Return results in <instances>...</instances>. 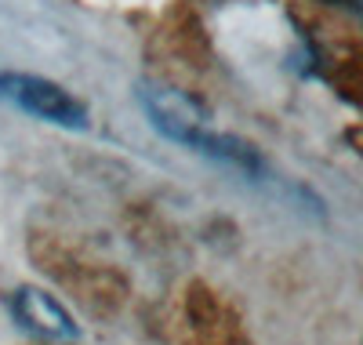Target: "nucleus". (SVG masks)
<instances>
[{
  "instance_id": "obj_1",
  "label": "nucleus",
  "mask_w": 363,
  "mask_h": 345,
  "mask_svg": "<svg viewBox=\"0 0 363 345\" xmlns=\"http://www.w3.org/2000/svg\"><path fill=\"white\" fill-rule=\"evenodd\" d=\"M138 102L149 116V124L171 142L178 146H189L193 153L207 156V160H215L222 168H233L240 171L244 178H269V164L265 156L229 131H215L207 128V116L196 102H189L186 95H178L171 87H160V84H138Z\"/></svg>"
},
{
  "instance_id": "obj_2",
  "label": "nucleus",
  "mask_w": 363,
  "mask_h": 345,
  "mask_svg": "<svg viewBox=\"0 0 363 345\" xmlns=\"http://www.w3.org/2000/svg\"><path fill=\"white\" fill-rule=\"evenodd\" d=\"M0 99L18 106L22 113L37 116V120L55 124V128L84 131L91 124L87 106L80 99H73L62 84L37 77V73H0Z\"/></svg>"
},
{
  "instance_id": "obj_3",
  "label": "nucleus",
  "mask_w": 363,
  "mask_h": 345,
  "mask_svg": "<svg viewBox=\"0 0 363 345\" xmlns=\"http://www.w3.org/2000/svg\"><path fill=\"white\" fill-rule=\"evenodd\" d=\"M8 312L15 317V324L22 331H29L40 341H73L80 331L73 324V317L58 305L51 295L37 291V288H18L8 295Z\"/></svg>"
}]
</instances>
